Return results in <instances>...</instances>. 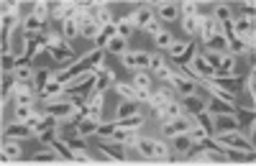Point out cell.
I'll list each match as a JSON object with an SVG mask.
<instances>
[{
	"label": "cell",
	"instance_id": "cell-1",
	"mask_svg": "<svg viewBox=\"0 0 256 166\" xmlns=\"http://www.w3.org/2000/svg\"><path fill=\"white\" fill-rule=\"evenodd\" d=\"M128 151H134L138 159L144 161H166L169 156H172V146H169L166 141L162 138H148V136H141L138 143L134 149H128Z\"/></svg>",
	"mask_w": 256,
	"mask_h": 166
},
{
	"label": "cell",
	"instance_id": "cell-2",
	"mask_svg": "<svg viewBox=\"0 0 256 166\" xmlns=\"http://www.w3.org/2000/svg\"><path fill=\"white\" fill-rule=\"evenodd\" d=\"M95 151L100 154V161H105L108 166H120V164L128 161L126 146H120V143H116V141H98Z\"/></svg>",
	"mask_w": 256,
	"mask_h": 166
},
{
	"label": "cell",
	"instance_id": "cell-3",
	"mask_svg": "<svg viewBox=\"0 0 256 166\" xmlns=\"http://www.w3.org/2000/svg\"><path fill=\"white\" fill-rule=\"evenodd\" d=\"M77 64L80 67H84V69H92L95 74H102L105 69V49H98V46H92L88 54H82L80 59H77Z\"/></svg>",
	"mask_w": 256,
	"mask_h": 166
},
{
	"label": "cell",
	"instance_id": "cell-4",
	"mask_svg": "<svg viewBox=\"0 0 256 166\" xmlns=\"http://www.w3.org/2000/svg\"><path fill=\"white\" fill-rule=\"evenodd\" d=\"M41 105H44V115H54L59 120L70 118L74 113V105H72L70 97H59V100H52V102H41Z\"/></svg>",
	"mask_w": 256,
	"mask_h": 166
},
{
	"label": "cell",
	"instance_id": "cell-5",
	"mask_svg": "<svg viewBox=\"0 0 256 166\" xmlns=\"http://www.w3.org/2000/svg\"><path fill=\"white\" fill-rule=\"evenodd\" d=\"M241 120L236 113H226V115H212V136L218 133H230V131H238Z\"/></svg>",
	"mask_w": 256,
	"mask_h": 166
},
{
	"label": "cell",
	"instance_id": "cell-6",
	"mask_svg": "<svg viewBox=\"0 0 256 166\" xmlns=\"http://www.w3.org/2000/svg\"><path fill=\"white\" fill-rule=\"evenodd\" d=\"M13 100L16 105H36L38 102V90L28 82H18L16 85V92H13Z\"/></svg>",
	"mask_w": 256,
	"mask_h": 166
},
{
	"label": "cell",
	"instance_id": "cell-7",
	"mask_svg": "<svg viewBox=\"0 0 256 166\" xmlns=\"http://www.w3.org/2000/svg\"><path fill=\"white\" fill-rule=\"evenodd\" d=\"M169 85H172V90L180 95V97H190V95H198L195 90V85L198 82H192V79H187L184 74H177V72H172V77H169Z\"/></svg>",
	"mask_w": 256,
	"mask_h": 166
},
{
	"label": "cell",
	"instance_id": "cell-8",
	"mask_svg": "<svg viewBox=\"0 0 256 166\" xmlns=\"http://www.w3.org/2000/svg\"><path fill=\"white\" fill-rule=\"evenodd\" d=\"M169 143H172V154H174V159H177V161H187V159L192 156V151H195V143H192V141L187 138V133H184V136L172 138Z\"/></svg>",
	"mask_w": 256,
	"mask_h": 166
},
{
	"label": "cell",
	"instance_id": "cell-9",
	"mask_svg": "<svg viewBox=\"0 0 256 166\" xmlns=\"http://www.w3.org/2000/svg\"><path fill=\"white\" fill-rule=\"evenodd\" d=\"M34 136V131L26 126V123H10V126H6L3 128V138L6 141H28Z\"/></svg>",
	"mask_w": 256,
	"mask_h": 166
},
{
	"label": "cell",
	"instance_id": "cell-10",
	"mask_svg": "<svg viewBox=\"0 0 256 166\" xmlns=\"http://www.w3.org/2000/svg\"><path fill=\"white\" fill-rule=\"evenodd\" d=\"M46 51L52 54V59L54 61H62V64H67V67H72V61H77V56H74V51H72V46L64 41V44H56V46H46Z\"/></svg>",
	"mask_w": 256,
	"mask_h": 166
},
{
	"label": "cell",
	"instance_id": "cell-11",
	"mask_svg": "<svg viewBox=\"0 0 256 166\" xmlns=\"http://www.w3.org/2000/svg\"><path fill=\"white\" fill-rule=\"evenodd\" d=\"M190 69L195 72V74H198V79H202V82H205V79H210L212 74H216V72H212V67L208 64V59H205L200 51H195V56L190 59Z\"/></svg>",
	"mask_w": 256,
	"mask_h": 166
},
{
	"label": "cell",
	"instance_id": "cell-12",
	"mask_svg": "<svg viewBox=\"0 0 256 166\" xmlns=\"http://www.w3.org/2000/svg\"><path fill=\"white\" fill-rule=\"evenodd\" d=\"M154 15L159 18V23L162 20L164 23H174V20L180 18V3H156Z\"/></svg>",
	"mask_w": 256,
	"mask_h": 166
},
{
	"label": "cell",
	"instance_id": "cell-13",
	"mask_svg": "<svg viewBox=\"0 0 256 166\" xmlns=\"http://www.w3.org/2000/svg\"><path fill=\"white\" fill-rule=\"evenodd\" d=\"M182 110H184V115L195 118V115H200V113L208 110V102L200 95H190V97H182Z\"/></svg>",
	"mask_w": 256,
	"mask_h": 166
},
{
	"label": "cell",
	"instance_id": "cell-14",
	"mask_svg": "<svg viewBox=\"0 0 256 166\" xmlns=\"http://www.w3.org/2000/svg\"><path fill=\"white\" fill-rule=\"evenodd\" d=\"M195 20H198V28H200L202 41L208 44V41L218 33V23L212 20V15H202V13H198V15H195Z\"/></svg>",
	"mask_w": 256,
	"mask_h": 166
},
{
	"label": "cell",
	"instance_id": "cell-15",
	"mask_svg": "<svg viewBox=\"0 0 256 166\" xmlns=\"http://www.w3.org/2000/svg\"><path fill=\"white\" fill-rule=\"evenodd\" d=\"M77 10H80V3H72V0H67V3H59L52 15L59 20V23H64V20H74L77 18Z\"/></svg>",
	"mask_w": 256,
	"mask_h": 166
},
{
	"label": "cell",
	"instance_id": "cell-16",
	"mask_svg": "<svg viewBox=\"0 0 256 166\" xmlns=\"http://www.w3.org/2000/svg\"><path fill=\"white\" fill-rule=\"evenodd\" d=\"M205 87H208V92H210V97H212V100H220V102H226V105L236 108V95H233V92H228V90L218 87L216 82H210V79H205Z\"/></svg>",
	"mask_w": 256,
	"mask_h": 166
},
{
	"label": "cell",
	"instance_id": "cell-17",
	"mask_svg": "<svg viewBox=\"0 0 256 166\" xmlns=\"http://www.w3.org/2000/svg\"><path fill=\"white\" fill-rule=\"evenodd\" d=\"M138 131H123V128H116V133L108 138V141H116V143H120V146H126V151L128 149H134L136 143H138Z\"/></svg>",
	"mask_w": 256,
	"mask_h": 166
},
{
	"label": "cell",
	"instance_id": "cell-18",
	"mask_svg": "<svg viewBox=\"0 0 256 166\" xmlns=\"http://www.w3.org/2000/svg\"><path fill=\"white\" fill-rule=\"evenodd\" d=\"M102 102H105V92H92L88 100V118L102 123Z\"/></svg>",
	"mask_w": 256,
	"mask_h": 166
},
{
	"label": "cell",
	"instance_id": "cell-19",
	"mask_svg": "<svg viewBox=\"0 0 256 166\" xmlns=\"http://www.w3.org/2000/svg\"><path fill=\"white\" fill-rule=\"evenodd\" d=\"M64 95V85H59V82H49V85H44L38 90V102H52V100H59Z\"/></svg>",
	"mask_w": 256,
	"mask_h": 166
},
{
	"label": "cell",
	"instance_id": "cell-20",
	"mask_svg": "<svg viewBox=\"0 0 256 166\" xmlns=\"http://www.w3.org/2000/svg\"><path fill=\"white\" fill-rule=\"evenodd\" d=\"M230 28H233V36L236 38H246V36H251L254 33V18H238V20H233L230 23Z\"/></svg>",
	"mask_w": 256,
	"mask_h": 166
},
{
	"label": "cell",
	"instance_id": "cell-21",
	"mask_svg": "<svg viewBox=\"0 0 256 166\" xmlns=\"http://www.w3.org/2000/svg\"><path fill=\"white\" fill-rule=\"evenodd\" d=\"M134 31H136V18H134V15H123L118 23H116V33H118L120 38H126V41L134 36Z\"/></svg>",
	"mask_w": 256,
	"mask_h": 166
},
{
	"label": "cell",
	"instance_id": "cell-22",
	"mask_svg": "<svg viewBox=\"0 0 256 166\" xmlns=\"http://www.w3.org/2000/svg\"><path fill=\"white\" fill-rule=\"evenodd\" d=\"M138 113H141V102H134V100H123L120 105L116 108V120L131 118V115H138Z\"/></svg>",
	"mask_w": 256,
	"mask_h": 166
},
{
	"label": "cell",
	"instance_id": "cell-23",
	"mask_svg": "<svg viewBox=\"0 0 256 166\" xmlns=\"http://www.w3.org/2000/svg\"><path fill=\"white\" fill-rule=\"evenodd\" d=\"M44 20L41 18H36L34 13H28L26 18H24V33H28V36H38V33H44Z\"/></svg>",
	"mask_w": 256,
	"mask_h": 166
},
{
	"label": "cell",
	"instance_id": "cell-24",
	"mask_svg": "<svg viewBox=\"0 0 256 166\" xmlns=\"http://www.w3.org/2000/svg\"><path fill=\"white\" fill-rule=\"evenodd\" d=\"M98 126H100L98 120H92V118L84 115V118L77 123V136H80V138H90V136L98 133Z\"/></svg>",
	"mask_w": 256,
	"mask_h": 166
},
{
	"label": "cell",
	"instance_id": "cell-25",
	"mask_svg": "<svg viewBox=\"0 0 256 166\" xmlns=\"http://www.w3.org/2000/svg\"><path fill=\"white\" fill-rule=\"evenodd\" d=\"M144 113H138V115H131V118H123V120H113L116 123V128H123V131H138L141 126H144Z\"/></svg>",
	"mask_w": 256,
	"mask_h": 166
},
{
	"label": "cell",
	"instance_id": "cell-26",
	"mask_svg": "<svg viewBox=\"0 0 256 166\" xmlns=\"http://www.w3.org/2000/svg\"><path fill=\"white\" fill-rule=\"evenodd\" d=\"M56 161H64L54 149H44V151H36L31 156V164H56Z\"/></svg>",
	"mask_w": 256,
	"mask_h": 166
},
{
	"label": "cell",
	"instance_id": "cell-27",
	"mask_svg": "<svg viewBox=\"0 0 256 166\" xmlns=\"http://www.w3.org/2000/svg\"><path fill=\"white\" fill-rule=\"evenodd\" d=\"M134 18H136V28H146V26H148V20H154L156 15H154V8L141 5V8L134 13Z\"/></svg>",
	"mask_w": 256,
	"mask_h": 166
},
{
	"label": "cell",
	"instance_id": "cell-28",
	"mask_svg": "<svg viewBox=\"0 0 256 166\" xmlns=\"http://www.w3.org/2000/svg\"><path fill=\"white\" fill-rule=\"evenodd\" d=\"M20 156H24V149L18 146V141H6V143H3V159H8V161H20Z\"/></svg>",
	"mask_w": 256,
	"mask_h": 166
},
{
	"label": "cell",
	"instance_id": "cell-29",
	"mask_svg": "<svg viewBox=\"0 0 256 166\" xmlns=\"http://www.w3.org/2000/svg\"><path fill=\"white\" fill-rule=\"evenodd\" d=\"M113 36H118V33H116V23H113V26H102V28L98 31V36H95V46H98V49H105Z\"/></svg>",
	"mask_w": 256,
	"mask_h": 166
},
{
	"label": "cell",
	"instance_id": "cell-30",
	"mask_svg": "<svg viewBox=\"0 0 256 166\" xmlns=\"http://www.w3.org/2000/svg\"><path fill=\"white\" fill-rule=\"evenodd\" d=\"M212 20L216 23H233V13H230V8L228 5H223V3H218L216 8H212Z\"/></svg>",
	"mask_w": 256,
	"mask_h": 166
},
{
	"label": "cell",
	"instance_id": "cell-31",
	"mask_svg": "<svg viewBox=\"0 0 256 166\" xmlns=\"http://www.w3.org/2000/svg\"><path fill=\"white\" fill-rule=\"evenodd\" d=\"M131 85H134L138 92H148V95H152V85H154V82H152V77H148V72H136V77H134Z\"/></svg>",
	"mask_w": 256,
	"mask_h": 166
},
{
	"label": "cell",
	"instance_id": "cell-32",
	"mask_svg": "<svg viewBox=\"0 0 256 166\" xmlns=\"http://www.w3.org/2000/svg\"><path fill=\"white\" fill-rule=\"evenodd\" d=\"M105 51H108V54H116V56H123V54L128 51V41L120 38V36H113V38L108 41V46H105Z\"/></svg>",
	"mask_w": 256,
	"mask_h": 166
},
{
	"label": "cell",
	"instance_id": "cell-33",
	"mask_svg": "<svg viewBox=\"0 0 256 166\" xmlns=\"http://www.w3.org/2000/svg\"><path fill=\"white\" fill-rule=\"evenodd\" d=\"M54 79V72L49 67H36V77H34V87L41 90L44 85H49V82Z\"/></svg>",
	"mask_w": 256,
	"mask_h": 166
},
{
	"label": "cell",
	"instance_id": "cell-34",
	"mask_svg": "<svg viewBox=\"0 0 256 166\" xmlns=\"http://www.w3.org/2000/svg\"><path fill=\"white\" fill-rule=\"evenodd\" d=\"M226 54H230V56H244V54H251V51H248V46H246L244 38H230Z\"/></svg>",
	"mask_w": 256,
	"mask_h": 166
},
{
	"label": "cell",
	"instance_id": "cell-35",
	"mask_svg": "<svg viewBox=\"0 0 256 166\" xmlns=\"http://www.w3.org/2000/svg\"><path fill=\"white\" fill-rule=\"evenodd\" d=\"M210 82H216V85L218 87H223V90H228V92H233V95H236V85H238V77L236 74H230V77H212Z\"/></svg>",
	"mask_w": 256,
	"mask_h": 166
},
{
	"label": "cell",
	"instance_id": "cell-36",
	"mask_svg": "<svg viewBox=\"0 0 256 166\" xmlns=\"http://www.w3.org/2000/svg\"><path fill=\"white\" fill-rule=\"evenodd\" d=\"M62 36H64L67 44L72 38H77L80 36V23H77V20H64V23H62Z\"/></svg>",
	"mask_w": 256,
	"mask_h": 166
},
{
	"label": "cell",
	"instance_id": "cell-37",
	"mask_svg": "<svg viewBox=\"0 0 256 166\" xmlns=\"http://www.w3.org/2000/svg\"><path fill=\"white\" fill-rule=\"evenodd\" d=\"M208 49H210V51H218V54H226V49H228V38L218 31L216 36L208 41Z\"/></svg>",
	"mask_w": 256,
	"mask_h": 166
},
{
	"label": "cell",
	"instance_id": "cell-38",
	"mask_svg": "<svg viewBox=\"0 0 256 166\" xmlns=\"http://www.w3.org/2000/svg\"><path fill=\"white\" fill-rule=\"evenodd\" d=\"M154 44H156V46H159L162 51H169V46L174 44V36L169 33V31H164V28H162V31H159V33L154 36Z\"/></svg>",
	"mask_w": 256,
	"mask_h": 166
},
{
	"label": "cell",
	"instance_id": "cell-39",
	"mask_svg": "<svg viewBox=\"0 0 256 166\" xmlns=\"http://www.w3.org/2000/svg\"><path fill=\"white\" fill-rule=\"evenodd\" d=\"M98 26L102 28V26H113V13H110V8L105 5V3H100V8H98Z\"/></svg>",
	"mask_w": 256,
	"mask_h": 166
},
{
	"label": "cell",
	"instance_id": "cell-40",
	"mask_svg": "<svg viewBox=\"0 0 256 166\" xmlns=\"http://www.w3.org/2000/svg\"><path fill=\"white\" fill-rule=\"evenodd\" d=\"M187 138L195 143V146H202V143L210 138V133L205 131V128H200V126H195V128H190V133H187Z\"/></svg>",
	"mask_w": 256,
	"mask_h": 166
},
{
	"label": "cell",
	"instance_id": "cell-41",
	"mask_svg": "<svg viewBox=\"0 0 256 166\" xmlns=\"http://www.w3.org/2000/svg\"><path fill=\"white\" fill-rule=\"evenodd\" d=\"M182 115H184L182 102H177V100H172V102L164 108V120H174V118H182Z\"/></svg>",
	"mask_w": 256,
	"mask_h": 166
},
{
	"label": "cell",
	"instance_id": "cell-42",
	"mask_svg": "<svg viewBox=\"0 0 256 166\" xmlns=\"http://www.w3.org/2000/svg\"><path fill=\"white\" fill-rule=\"evenodd\" d=\"M36 115L34 105H16V123H28Z\"/></svg>",
	"mask_w": 256,
	"mask_h": 166
},
{
	"label": "cell",
	"instance_id": "cell-43",
	"mask_svg": "<svg viewBox=\"0 0 256 166\" xmlns=\"http://www.w3.org/2000/svg\"><path fill=\"white\" fill-rule=\"evenodd\" d=\"M98 31H100L98 20H84V23L80 26V36H84V38H92V41H95Z\"/></svg>",
	"mask_w": 256,
	"mask_h": 166
},
{
	"label": "cell",
	"instance_id": "cell-44",
	"mask_svg": "<svg viewBox=\"0 0 256 166\" xmlns=\"http://www.w3.org/2000/svg\"><path fill=\"white\" fill-rule=\"evenodd\" d=\"M113 133H116V123H100V126H98V133H95V136H98L100 141H108V138H110Z\"/></svg>",
	"mask_w": 256,
	"mask_h": 166
},
{
	"label": "cell",
	"instance_id": "cell-45",
	"mask_svg": "<svg viewBox=\"0 0 256 166\" xmlns=\"http://www.w3.org/2000/svg\"><path fill=\"white\" fill-rule=\"evenodd\" d=\"M198 13H200L198 3H190V0H187V3H180V15L182 18H195Z\"/></svg>",
	"mask_w": 256,
	"mask_h": 166
},
{
	"label": "cell",
	"instance_id": "cell-46",
	"mask_svg": "<svg viewBox=\"0 0 256 166\" xmlns=\"http://www.w3.org/2000/svg\"><path fill=\"white\" fill-rule=\"evenodd\" d=\"M195 123H198V126L200 128H205L210 136H212V115L205 110V113H200V115H195Z\"/></svg>",
	"mask_w": 256,
	"mask_h": 166
},
{
	"label": "cell",
	"instance_id": "cell-47",
	"mask_svg": "<svg viewBox=\"0 0 256 166\" xmlns=\"http://www.w3.org/2000/svg\"><path fill=\"white\" fill-rule=\"evenodd\" d=\"M31 13H34V15H36V18H41V20H44V23H46V18H49V15H52V8H49V5H46V3H36V5H34V10H31Z\"/></svg>",
	"mask_w": 256,
	"mask_h": 166
},
{
	"label": "cell",
	"instance_id": "cell-48",
	"mask_svg": "<svg viewBox=\"0 0 256 166\" xmlns=\"http://www.w3.org/2000/svg\"><path fill=\"white\" fill-rule=\"evenodd\" d=\"M120 61H123V67H126V69L138 72V67H136V51H126V54L120 56Z\"/></svg>",
	"mask_w": 256,
	"mask_h": 166
},
{
	"label": "cell",
	"instance_id": "cell-49",
	"mask_svg": "<svg viewBox=\"0 0 256 166\" xmlns=\"http://www.w3.org/2000/svg\"><path fill=\"white\" fill-rule=\"evenodd\" d=\"M56 138H59L56 131H46V133H41V136H38V143H41V146H46V149H52Z\"/></svg>",
	"mask_w": 256,
	"mask_h": 166
},
{
	"label": "cell",
	"instance_id": "cell-50",
	"mask_svg": "<svg viewBox=\"0 0 256 166\" xmlns=\"http://www.w3.org/2000/svg\"><path fill=\"white\" fill-rule=\"evenodd\" d=\"M164 64H166V61H164L162 54H148V72H156V69H162Z\"/></svg>",
	"mask_w": 256,
	"mask_h": 166
},
{
	"label": "cell",
	"instance_id": "cell-51",
	"mask_svg": "<svg viewBox=\"0 0 256 166\" xmlns=\"http://www.w3.org/2000/svg\"><path fill=\"white\" fill-rule=\"evenodd\" d=\"M182 31L190 33V36H195L200 28H198V20L195 18H182Z\"/></svg>",
	"mask_w": 256,
	"mask_h": 166
},
{
	"label": "cell",
	"instance_id": "cell-52",
	"mask_svg": "<svg viewBox=\"0 0 256 166\" xmlns=\"http://www.w3.org/2000/svg\"><path fill=\"white\" fill-rule=\"evenodd\" d=\"M202 56L208 59V64L212 67V72H218V64H220V54H218V51H210V49H208V51H205Z\"/></svg>",
	"mask_w": 256,
	"mask_h": 166
},
{
	"label": "cell",
	"instance_id": "cell-53",
	"mask_svg": "<svg viewBox=\"0 0 256 166\" xmlns=\"http://www.w3.org/2000/svg\"><path fill=\"white\" fill-rule=\"evenodd\" d=\"M136 67H138V72H148V54L146 51H136Z\"/></svg>",
	"mask_w": 256,
	"mask_h": 166
},
{
	"label": "cell",
	"instance_id": "cell-54",
	"mask_svg": "<svg viewBox=\"0 0 256 166\" xmlns=\"http://www.w3.org/2000/svg\"><path fill=\"white\" fill-rule=\"evenodd\" d=\"M254 82H256V69L251 67V72H248V77H246V82H244V85H246V92L251 95V102H254V97H256V92H254Z\"/></svg>",
	"mask_w": 256,
	"mask_h": 166
},
{
	"label": "cell",
	"instance_id": "cell-55",
	"mask_svg": "<svg viewBox=\"0 0 256 166\" xmlns=\"http://www.w3.org/2000/svg\"><path fill=\"white\" fill-rule=\"evenodd\" d=\"M144 31H146L148 36H152V38H154V36H156V33L162 31V23H159V18H154V20H148V26H146Z\"/></svg>",
	"mask_w": 256,
	"mask_h": 166
},
{
	"label": "cell",
	"instance_id": "cell-56",
	"mask_svg": "<svg viewBox=\"0 0 256 166\" xmlns=\"http://www.w3.org/2000/svg\"><path fill=\"white\" fill-rule=\"evenodd\" d=\"M254 10H256L254 3H244V13H246V18H254Z\"/></svg>",
	"mask_w": 256,
	"mask_h": 166
},
{
	"label": "cell",
	"instance_id": "cell-57",
	"mask_svg": "<svg viewBox=\"0 0 256 166\" xmlns=\"http://www.w3.org/2000/svg\"><path fill=\"white\" fill-rule=\"evenodd\" d=\"M251 166H254V164H251Z\"/></svg>",
	"mask_w": 256,
	"mask_h": 166
}]
</instances>
